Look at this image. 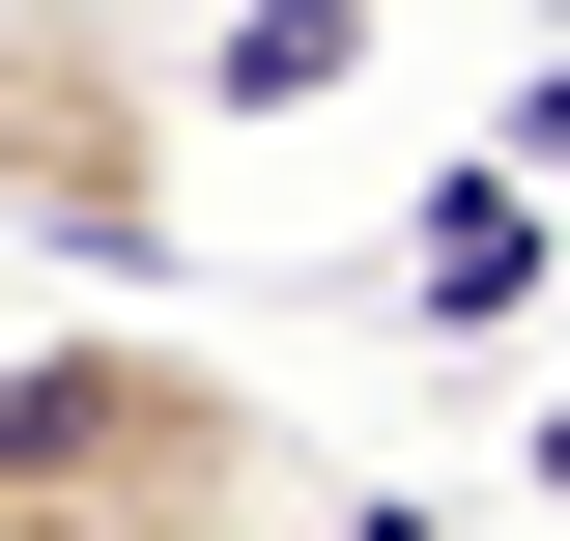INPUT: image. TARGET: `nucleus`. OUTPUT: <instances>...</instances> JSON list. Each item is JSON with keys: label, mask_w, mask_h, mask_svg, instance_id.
<instances>
[{"label": "nucleus", "mask_w": 570, "mask_h": 541, "mask_svg": "<svg viewBox=\"0 0 570 541\" xmlns=\"http://www.w3.org/2000/svg\"><path fill=\"white\" fill-rule=\"evenodd\" d=\"M343 58H371V0H228L200 86H228V115H285V86H343Z\"/></svg>", "instance_id": "obj_4"}, {"label": "nucleus", "mask_w": 570, "mask_h": 541, "mask_svg": "<svg viewBox=\"0 0 570 541\" xmlns=\"http://www.w3.org/2000/svg\"><path fill=\"white\" fill-rule=\"evenodd\" d=\"M171 171H200V115H171V58H142L115 0H0V228L86 285L171 257Z\"/></svg>", "instance_id": "obj_2"}, {"label": "nucleus", "mask_w": 570, "mask_h": 541, "mask_svg": "<svg viewBox=\"0 0 570 541\" xmlns=\"http://www.w3.org/2000/svg\"><path fill=\"white\" fill-rule=\"evenodd\" d=\"M513 285H542V200H513V171H456V200L371 257V314H513Z\"/></svg>", "instance_id": "obj_3"}, {"label": "nucleus", "mask_w": 570, "mask_h": 541, "mask_svg": "<svg viewBox=\"0 0 570 541\" xmlns=\"http://www.w3.org/2000/svg\"><path fill=\"white\" fill-rule=\"evenodd\" d=\"M0 541H285V400L171 314L0 342Z\"/></svg>", "instance_id": "obj_1"}]
</instances>
